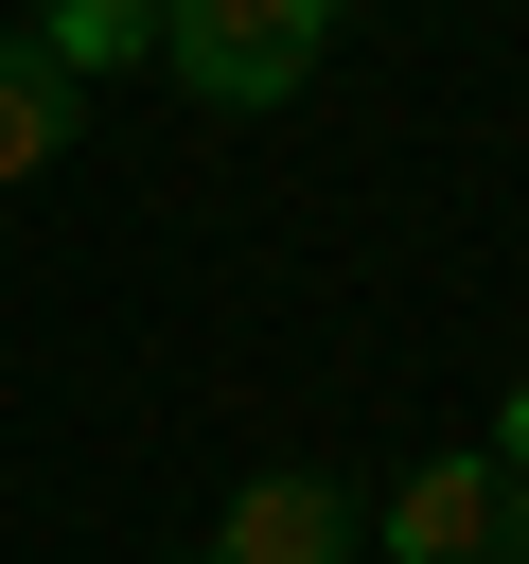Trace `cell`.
<instances>
[{
    "label": "cell",
    "instance_id": "obj_1",
    "mask_svg": "<svg viewBox=\"0 0 529 564\" xmlns=\"http://www.w3.org/2000/svg\"><path fill=\"white\" fill-rule=\"evenodd\" d=\"M335 0H159V70L212 106V123H264L300 70H317Z\"/></svg>",
    "mask_w": 529,
    "mask_h": 564
},
{
    "label": "cell",
    "instance_id": "obj_2",
    "mask_svg": "<svg viewBox=\"0 0 529 564\" xmlns=\"http://www.w3.org/2000/svg\"><path fill=\"white\" fill-rule=\"evenodd\" d=\"M370 564H529V494H511L476 441H441V458H406V476H388Z\"/></svg>",
    "mask_w": 529,
    "mask_h": 564
},
{
    "label": "cell",
    "instance_id": "obj_3",
    "mask_svg": "<svg viewBox=\"0 0 529 564\" xmlns=\"http://www.w3.org/2000/svg\"><path fill=\"white\" fill-rule=\"evenodd\" d=\"M212 564H370V511L282 458V476H247V494L212 511Z\"/></svg>",
    "mask_w": 529,
    "mask_h": 564
},
{
    "label": "cell",
    "instance_id": "obj_4",
    "mask_svg": "<svg viewBox=\"0 0 529 564\" xmlns=\"http://www.w3.org/2000/svg\"><path fill=\"white\" fill-rule=\"evenodd\" d=\"M71 123H88V88H71L35 35H0V194H18V176H53V159H71Z\"/></svg>",
    "mask_w": 529,
    "mask_h": 564
},
{
    "label": "cell",
    "instance_id": "obj_5",
    "mask_svg": "<svg viewBox=\"0 0 529 564\" xmlns=\"http://www.w3.org/2000/svg\"><path fill=\"white\" fill-rule=\"evenodd\" d=\"M35 53H53L71 88H106V70H159V0H35Z\"/></svg>",
    "mask_w": 529,
    "mask_h": 564
},
{
    "label": "cell",
    "instance_id": "obj_6",
    "mask_svg": "<svg viewBox=\"0 0 529 564\" xmlns=\"http://www.w3.org/2000/svg\"><path fill=\"white\" fill-rule=\"evenodd\" d=\"M476 458H494V476H511V494H529V370H511V388H494V441H476Z\"/></svg>",
    "mask_w": 529,
    "mask_h": 564
},
{
    "label": "cell",
    "instance_id": "obj_7",
    "mask_svg": "<svg viewBox=\"0 0 529 564\" xmlns=\"http://www.w3.org/2000/svg\"><path fill=\"white\" fill-rule=\"evenodd\" d=\"M194 564H212V546H194Z\"/></svg>",
    "mask_w": 529,
    "mask_h": 564
}]
</instances>
